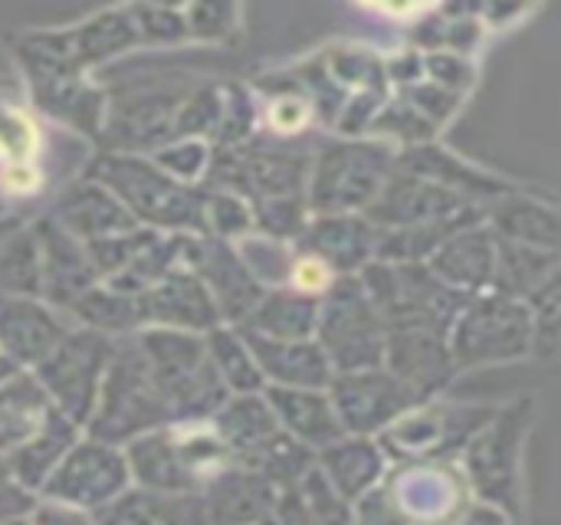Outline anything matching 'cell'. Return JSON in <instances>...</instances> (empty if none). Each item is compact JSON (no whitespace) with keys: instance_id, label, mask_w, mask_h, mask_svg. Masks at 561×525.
<instances>
[{"instance_id":"6da1fadb","label":"cell","mask_w":561,"mask_h":525,"mask_svg":"<svg viewBox=\"0 0 561 525\" xmlns=\"http://www.w3.org/2000/svg\"><path fill=\"white\" fill-rule=\"evenodd\" d=\"M168 424H174V418L168 411V401L151 375V365L138 339L131 345H118L105 372L99 404L89 424L92 437L118 447L122 441L131 444L135 437L161 431Z\"/></svg>"},{"instance_id":"7a4b0ae2","label":"cell","mask_w":561,"mask_h":525,"mask_svg":"<svg viewBox=\"0 0 561 525\" xmlns=\"http://www.w3.org/2000/svg\"><path fill=\"white\" fill-rule=\"evenodd\" d=\"M112 355L115 345L102 332L95 329L72 332L36 365V381L69 421L85 424L95 414Z\"/></svg>"},{"instance_id":"3957f363","label":"cell","mask_w":561,"mask_h":525,"mask_svg":"<svg viewBox=\"0 0 561 525\" xmlns=\"http://www.w3.org/2000/svg\"><path fill=\"white\" fill-rule=\"evenodd\" d=\"M319 345L329 355L339 375L375 372L385 362L388 335L381 326V312L362 286H339L329 303L319 309Z\"/></svg>"},{"instance_id":"277c9868","label":"cell","mask_w":561,"mask_h":525,"mask_svg":"<svg viewBox=\"0 0 561 525\" xmlns=\"http://www.w3.org/2000/svg\"><path fill=\"white\" fill-rule=\"evenodd\" d=\"M95 178L102 181L105 191H112L125 204V210L135 220H148L161 227H194L201 220L194 194L184 191L158 164L125 155H108L95 161Z\"/></svg>"},{"instance_id":"5b68a950","label":"cell","mask_w":561,"mask_h":525,"mask_svg":"<svg viewBox=\"0 0 561 525\" xmlns=\"http://www.w3.org/2000/svg\"><path fill=\"white\" fill-rule=\"evenodd\" d=\"M533 345V316L510 299H483L454 322L450 362L473 368L526 355Z\"/></svg>"},{"instance_id":"8992f818","label":"cell","mask_w":561,"mask_h":525,"mask_svg":"<svg viewBox=\"0 0 561 525\" xmlns=\"http://www.w3.org/2000/svg\"><path fill=\"white\" fill-rule=\"evenodd\" d=\"M131 483V470L122 450L102 441L76 444L62 464L43 483V497L76 510H102L118 500Z\"/></svg>"},{"instance_id":"52a82bcc","label":"cell","mask_w":561,"mask_h":525,"mask_svg":"<svg viewBox=\"0 0 561 525\" xmlns=\"http://www.w3.org/2000/svg\"><path fill=\"white\" fill-rule=\"evenodd\" d=\"M329 398L348 434H371L394 424L414 395L391 372L375 368V372L335 375Z\"/></svg>"},{"instance_id":"ba28073f","label":"cell","mask_w":561,"mask_h":525,"mask_svg":"<svg viewBox=\"0 0 561 525\" xmlns=\"http://www.w3.org/2000/svg\"><path fill=\"white\" fill-rule=\"evenodd\" d=\"M131 480L145 490L158 493H194L204 477L194 467V457L187 450L184 431H151L128 444L125 450Z\"/></svg>"},{"instance_id":"9c48e42d","label":"cell","mask_w":561,"mask_h":525,"mask_svg":"<svg viewBox=\"0 0 561 525\" xmlns=\"http://www.w3.org/2000/svg\"><path fill=\"white\" fill-rule=\"evenodd\" d=\"M523 411H506L470 447V477L477 480L480 493L500 503L503 510L516 503V460H519V437L526 431Z\"/></svg>"},{"instance_id":"30bf717a","label":"cell","mask_w":561,"mask_h":525,"mask_svg":"<svg viewBox=\"0 0 561 525\" xmlns=\"http://www.w3.org/2000/svg\"><path fill=\"white\" fill-rule=\"evenodd\" d=\"M138 306H141V322L174 332H201V329L214 332L220 319L214 296L191 273H168L161 283H154L138 296Z\"/></svg>"},{"instance_id":"8fae6325","label":"cell","mask_w":561,"mask_h":525,"mask_svg":"<svg viewBox=\"0 0 561 525\" xmlns=\"http://www.w3.org/2000/svg\"><path fill=\"white\" fill-rule=\"evenodd\" d=\"M263 378H270L276 388H302V391H325L335 381V368L319 342H279L256 332L243 335Z\"/></svg>"},{"instance_id":"7c38bea8","label":"cell","mask_w":561,"mask_h":525,"mask_svg":"<svg viewBox=\"0 0 561 525\" xmlns=\"http://www.w3.org/2000/svg\"><path fill=\"white\" fill-rule=\"evenodd\" d=\"M36 240H39V263H43V293L53 303L72 309V303L85 296L92 283L99 279L85 243L76 240L56 220H43L36 230Z\"/></svg>"},{"instance_id":"4fadbf2b","label":"cell","mask_w":561,"mask_h":525,"mask_svg":"<svg viewBox=\"0 0 561 525\" xmlns=\"http://www.w3.org/2000/svg\"><path fill=\"white\" fill-rule=\"evenodd\" d=\"M279 500V487L250 467H227L207 483L204 510L210 525H260L273 503Z\"/></svg>"},{"instance_id":"5bb4252c","label":"cell","mask_w":561,"mask_h":525,"mask_svg":"<svg viewBox=\"0 0 561 525\" xmlns=\"http://www.w3.org/2000/svg\"><path fill=\"white\" fill-rule=\"evenodd\" d=\"M53 220L62 224L82 243H95L135 230V217L125 210V204L102 184H89V181L69 187L59 197Z\"/></svg>"},{"instance_id":"9a60e30c","label":"cell","mask_w":561,"mask_h":525,"mask_svg":"<svg viewBox=\"0 0 561 525\" xmlns=\"http://www.w3.org/2000/svg\"><path fill=\"white\" fill-rule=\"evenodd\" d=\"M214 434L224 441L240 467H253L283 434L270 401L256 395H240L214 414Z\"/></svg>"},{"instance_id":"2e32d148","label":"cell","mask_w":561,"mask_h":525,"mask_svg":"<svg viewBox=\"0 0 561 525\" xmlns=\"http://www.w3.org/2000/svg\"><path fill=\"white\" fill-rule=\"evenodd\" d=\"M92 525H210V520L204 500L194 493H158L135 487L95 510Z\"/></svg>"},{"instance_id":"e0dca14e","label":"cell","mask_w":561,"mask_h":525,"mask_svg":"<svg viewBox=\"0 0 561 525\" xmlns=\"http://www.w3.org/2000/svg\"><path fill=\"white\" fill-rule=\"evenodd\" d=\"M266 401L279 421V427L296 437L306 447H332L342 441L345 427L335 414V404L322 391H302V388H270Z\"/></svg>"},{"instance_id":"ac0fdd59","label":"cell","mask_w":561,"mask_h":525,"mask_svg":"<svg viewBox=\"0 0 561 525\" xmlns=\"http://www.w3.org/2000/svg\"><path fill=\"white\" fill-rule=\"evenodd\" d=\"M62 339H66V329L43 306L30 299L0 296V349L13 362L39 365Z\"/></svg>"},{"instance_id":"d6986e66","label":"cell","mask_w":561,"mask_h":525,"mask_svg":"<svg viewBox=\"0 0 561 525\" xmlns=\"http://www.w3.org/2000/svg\"><path fill=\"white\" fill-rule=\"evenodd\" d=\"M391 500L401 510L404 523H444L460 510V483L450 470H401L391 483Z\"/></svg>"},{"instance_id":"ffe728a7","label":"cell","mask_w":561,"mask_h":525,"mask_svg":"<svg viewBox=\"0 0 561 525\" xmlns=\"http://www.w3.org/2000/svg\"><path fill=\"white\" fill-rule=\"evenodd\" d=\"M56 404L36 381V375H13L0 381V454H16L46 424Z\"/></svg>"},{"instance_id":"44dd1931","label":"cell","mask_w":561,"mask_h":525,"mask_svg":"<svg viewBox=\"0 0 561 525\" xmlns=\"http://www.w3.org/2000/svg\"><path fill=\"white\" fill-rule=\"evenodd\" d=\"M194 266L204 276L207 293L217 303V312L224 319H250L253 309L263 303L256 283L250 279V273L240 266L237 256H230L220 243H204L194 256Z\"/></svg>"},{"instance_id":"7402d4cb","label":"cell","mask_w":561,"mask_h":525,"mask_svg":"<svg viewBox=\"0 0 561 525\" xmlns=\"http://www.w3.org/2000/svg\"><path fill=\"white\" fill-rule=\"evenodd\" d=\"M76 421H69L59 408L49 411L43 431L20 447L16 454L7 457V470L16 483H23L26 490H43V483L49 480V473L62 464V457L76 447Z\"/></svg>"},{"instance_id":"603a6c76","label":"cell","mask_w":561,"mask_h":525,"mask_svg":"<svg viewBox=\"0 0 561 525\" xmlns=\"http://www.w3.org/2000/svg\"><path fill=\"white\" fill-rule=\"evenodd\" d=\"M381 470H385V457L365 437L335 441L332 447L322 450V473L332 480V487L348 503L358 500V497H365V493H371L375 483L381 480Z\"/></svg>"},{"instance_id":"cb8c5ba5","label":"cell","mask_w":561,"mask_h":525,"mask_svg":"<svg viewBox=\"0 0 561 525\" xmlns=\"http://www.w3.org/2000/svg\"><path fill=\"white\" fill-rule=\"evenodd\" d=\"M319 329V309L312 299L299 296V293H276L270 299H263L253 316L247 332L266 335V339H279V342H302Z\"/></svg>"},{"instance_id":"d4e9b609","label":"cell","mask_w":561,"mask_h":525,"mask_svg":"<svg viewBox=\"0 0 561 525\" xmlns=\"http://www.w3.org/2000/svg\"><path fill=\"white\" fill-rule=\"evenodd\" d=\"M138 39V26L131 10H112L102 13L89 23H82L79 30H72V46H76V59L79 66L108 59L122 49H128Z\"/></svg>"},{"instance_id":"484cf974","label":"cell","mask_w":561,"mask_h":525,"mask_svg":"<svg viewBox=\"0 0 561 525\" xmlns=\"http://www.w3.org/2000/svg\"><path fill=\"white\" fill-rule=\"evenodd\" d=\"M207 355L220 375V381L237 391V395H256L263 388V372L247 345V339L227 332V329H214L207 335Z\"/></svg>"},{"instance_id":"4316f807","label":"cell","mask_w":561,"mask_h":525,"mask_svg":"<svg viewBox=\"0 0 561 525\" xmlns=\"http://www.w3.org/2000/svg\"><path fill=\"white\" fill-rule=\"evenodd\" d=\"M72 312L95 332H128L141 322V306H138V296H128V293H118L112 286L105 289H89L85 296H79L72 303Z\"/></svg>"},{"instance_id":"83f0119b","label":"cell","mask_w":561,"mask_h":525,"mask_svg":"<svg viewBox=\"0 0 561 525\" xmlns=\"http://www.w3.org/2000/svg\"><path fill=\"white\" fill-rule=\"evenodd\" d=\"M0 293L33 296L43 293V263L36 233H16L0 250Z\"/></svg>"},{"instance_id":"f1b7e54d","label":"cell","mask_w":561,"mask_h":525,"mask_svg":"<svg viewBox=\"0 0 561 525\" xmlns=\"http://www.w3.org/2000/svg\"><path fill=\"white\" fill-rule=\"evenodd\" d=\"M131 16H135L138 36H148V39H178L187 33L184 13H174L164 7H135Z\"/></svg>"},{"instance_id":"f546056e","label":"cell","mask_w":561,"mask_h":525,"mask_svg":"<svg viewBox=\"0 0 561 525\" xmlns=\"http://www.w3.org/2000/svg\"><path fill=\"white\" fill-rule=\"evenodd\" d=\"M260 525H316V520H312L306 500L299 497V487H293V490L279 493V500L273 503V510Z\"/></svg>"},{"instance_id":"4dcf8cb0","label":"cell","mask_w":561,"mask_h":525,"mask_svg":"<svg viewBox=\"0 0 561 525\" xmlns=\"http://www.w3.org/2000/svg\"><path fill=\"white\" fill-rule=\"evenodd\" d=\"M26 513H36V503H33L30 490L23 483H16L13 477L0 480V525L16 523Z\"/></svg>"},{"instance_id":"1f68e13d","label":"cell","mask_w":561,"mask_h":525,"mask_svg":"<svg viewBox=\"0 0 561 525\" xmlns=\"http://www.w3.org/2000/svg\"><path fill=\"white\" fill-rule=\"evenodd\" d=\"M33 525H92V516H85V510L49 500L46 506H36Z\"/></svg>"},{"instance_id":"d6a6232c","label":"cell","mask_w":561,"mask_h":525,"mask_svg":"<svg viewBox=\"0 0 561 525\" xmlns=\"http://www.w3.org/2000/svg\"><path fill=\"white\" fill-rule=\"evenodd\" d=\"M325 270L316 263V260H306L299 270H296V283H299V289H306V293H316V289H322L325 286Z\"/></svg>"},{"instance_id":"836d02e7","label":"cell","mask_w":561,"mask_h":525,"mask_svg":"<svg viewBox=\"0 0 561 525\" xmlns=\"http://www.w3.org/2000/svg\"><path fill=\"white\" fill-rule=\"evenodd\" d=\"M10 477V470H7V460H0V480H7Z\"/></svg>"},{"instance_id":"e575fe53","label":"cell","mask_w":561,"mask_h":525,"mask_svg":"<svg viewBox=\"0 0 561 525\" xmlns=\"http://www.w3.org/2000/svg\"><path fill=\"white\" fill-rule=\"evenodd\" d=\"M3 525H33V523H23V520H16V523H3Z\"/></svg>"}]
</instances>
